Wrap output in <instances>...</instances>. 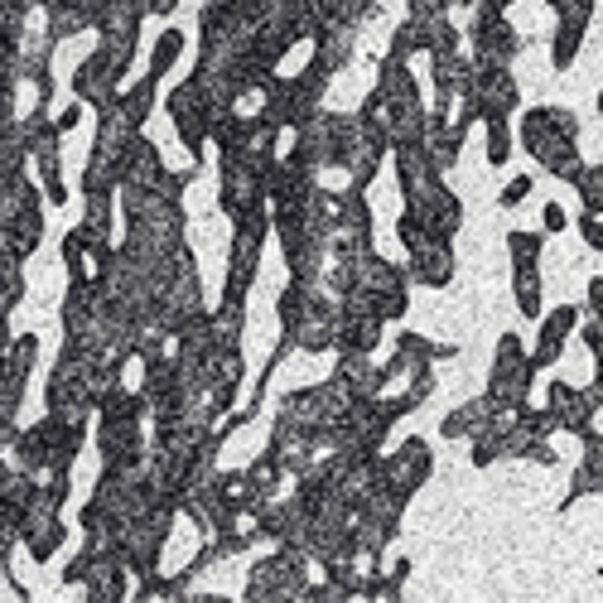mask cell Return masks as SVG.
I'll return each instance as SVG.
<instances>
[{
	"mask_svg": "<svg viewBox=\"0 0 603 603\" xmlns=\"http://www.w3.org/2000/svg\"><path fill=\"white\" fill-rule=\"evenodd\" d=\"M521 145L536 165L555 174V179H575L584 169L579 155V116L570 107H531L521 116Z\"/></svg>",
	"mask_w": 603,
	"mask_h": 603,
	"instance_id": "1",
	"label": "cell"
},
{
	"mask_svg": "<svg viewBox=\"0 0 603 603\" xmlns=\"http://www.w3.org/2000/svg\"><path fill=\"white\" fill-rule=\"evenodd\" d=\"M531 386H536V362L526 353L521 333H502L493 353V372H488V396L507 411H521L531 401Z\"/></svg>",
	"mask_w": 603,
	"mask_h": 603,
	"instance_id": "2",
	"label": "cell"
},
{
	"mask_svg": "<svg viewBox=\"0 0 603 603\" xmlns=\"http://www.w3.org/2000/svg\"><path fill=\"white\" fill-rule=\"evenodd\" d=\"M468 49L473 63H488V68H512V58L521 54V34L507 20V10L493 0H478V10L468 15Z\"/></svg>",
	"mask_w": 603,
	"mask_h": 603,
	"instance_id": "3",
	"label": "cell"
},
{
	"mask_svg": "<svg viewBox=\"0 0 603 603\" xmlns=\"http://www.w3.org/2000/svg\"><path fill=\"white\" fill-rule=\"evenodd\" d=\"M165 111H169V121H174V131H179V145L189 150L193 169H198L203 155H208V136H213V102H208V92L193 78H184L165 97Z\"/></svg>",
	"mask_w": 603,
	"mask_h": 603,
	"instance_id": "4",
	"label": "cell"
},
{
	"mask_svg": "<svg viewBox=\"0 0 603 603\" xmlns=\"http://www.w3.org/2000/svg\"><path fill=\"white\" fill-rule=\"evenodd\" d=\"M406 213H411L430 237H439V242H454V237L464 232V198L449 189L444 179H435V184H425L420 193H411V198H406Z\"/></svg>",
	"mask_w": 603,
	"mask_h": 603,
	"instance_id": "5",
	"label": "cell"
},
{
	"mask_svg": "<svg viewBox=\"0 0 603 603\" xmlns=\"http://www.w3.org/2000/svg\"><path fill=\"white\" fill-rule=\"evenodd\" d=\"M430 473H435V454H430L425 439H406V444H396L391 454L377 459V483H386L391 493H401L406 502L425 488Z\"/></svg>",
	"mask_w": 603,
	"mask_h": 603,
	"instance_id": "6",
	"label": "cell"
},
{
	"mask_svg": "<svg viewBox=\"0 0 603 603\" xmlns=\"http://www.w3.org/2000/svg\"><path fill=\"white\" fill-rule=\"evenodd\" d=\"M468 97L478 107V121H502L521 107V87L512 78V68H488V63H473V83Z\"/></svg>",
	"mask_w": 603,
	"mask_h": 603,
	"instance_id": "7",
	"label": "cell"
},
{
	"mask_svg": "<svg viewBox=\"0 0 603 603\" xmlns=\"http://www.w3.org/2000/svg\"><path fill=\"white\" fill-rule=\"evenodd\" d=\"M111 261H116V247L111 242H97L87 227H73L63 237V266L73 275V285H107Z\"/></svg>",
	"mask_w": 603,
	"mask_h": 603,
	"instance_id": "8",
	"label": "cell"
},
{
	"mask_svg": "<svg viewBox=\"0 0 603 603\" xmlns=\"http://www.w3.org/2000/svg\"><path fill=\"white\" fill-rule=\"evenodd\" d=\"M594 5L599 0H560L555 5V39H550V63L560 73L575 68L579 49H584V34H589V20H594Z\"/></svg>",
	"mask_w": 603,
	"mask_h": 603,
	"instance_id": "9",
	"label": "cell"
},
{
	"mask_svg": "<svg viewBox=\"0 0 603 603\" xmlns=\"http://www.w3.org/2000/svg\"><path fill=\"white\" fill-rule=\"evenodd\" d=\"M584 319L579 314V304H555V309H546L536 324H541V333H536V348H531V362H536V372H546V367H555L560 357H565V343L575 338V324Z\"/></svg>",
	"mask_w": 603,
	"mask_h": 603,
	"instance_id": "10",
	"label": "cell"
},
{
	"mask_svg": "<svg viewBox=\"0 0 603 603\" xmlns=\"http://www.w3.org/2000/svg\"><path fill=\"white\" fill-rule=\"evenodd\" d=\"M411 261H406V275H411V285H425V290H444L454 271H459V256H454V242H439L430 237L425 247L406 251Z\"/></svg>",
	"mask_w": 603,
	"mask_h": 603,
	"instance_id": "11",
	"label": "cell"
},
{
	"mask_svg": "<svg viewBox=\"0 0 603 603\" xmlns=\"http://www.w3.org/2000/svg\"><path fill=\"white\" fill-rule=\"evenodd\" d=\"M493 411H497V401L483 391V396L464 401L459 411L444 415V420H439V435H444V439H473V435H483V430H493Z\"/></svg>",
	"mask_w": 603,
	"mask_h": 603,
	"instance_id": "12",
	"label": "cell"
},
{
	"mask_svg": "<svg viewBox=\"0 0 603 603\" xmlns=\"http://www.w3.org/2000/svg\"><path fill=\"white\" fill-rule=\"evenodd\" d=\"M155 92H160V78H150V73H145L140 83L116 92V107L126 111V121H131L136 131H145V121H150V111H155Z\"/></svg>",
	"mask_w": 603,
	"mask_h": 603,
	"instance_id": "13",
	"label": "cell"
},
{
	"mask_svg": "<svg viewBox=\"0 0 603 603\" xmlns=\"http://www.w3.org/2000/svg\"><path fill=\"white\" fill-rule=\"evenodd\" d=\"M97 242H111L116 237V193H83V222Z\"/></svg>",
	"mask_w": 603,
	"mask_h": 603,
	"instance_id": "14",
	"label": "cell"
},
{
	"mask_svg": "<svg viewBox=\"0 0 603 603\" xmlns=\"http://www.w3.org/2000/svg\"><path fill=\"white\" fill-rule=\"evenodd\" d=\"M541 295H546L541 266H517L512 271V300H517L521 319H541Z\"/></svg>",
	"mask_w": 603,
	"mask_h": 603,
	"instance_id": "15",
	"label": "cell"
},
{
	"mask_svg": "<svg viewBox=\"0 0 603 603\" xmlns=\"http://www.w3.org/2000/svg\"><path fill=\"white\" fill-rule=\"evenodd\" d=\"M184 44H189V34H184V29H174V25L160 29V39H155V49H150V63H145V73L165 83V73L179 63V58H184Z\"/></svg>",
	"mask_w": 603,
	"mask_h": 603,
	"instance_id": "16",
	"label": "cell"
},
{
	"mask_svg": "<svg viewBox=\"0 0 603 603\" xmlns=\"http://www.w3.org/2000/svg\"><path fill=\"white\" fill-rule=\"evenodd\" d=\"M396 348L401 353H411L415 362H449V357H459L454 343H435V338H425V333H396Z\"/></svg>",
	"mask_w": 603,
	"mask_h": 603,
	"instance_id": "17",
	"label": "cell"
},
{
	"mask_svg": "<svg viewBox=\"0 0 603 603\" xmlns=\"http://www.w3.org/2000/svg\"><path fill=\"white\" fill-rule=\"evenodd\" d=\"M541 251H546V232H507V256H512V271L517 266H541Z\"/></svg>",
	"mask_w": 603,
	"mask_h": 603,
	"instance_id": "18",
	"label": "cell"
},
{
	"mask_svg": "<svg viewBox=\"0 0 603 603\" xmlns=\"http://www.w3.org/2000/svg\"><path fill=\"white\" fill-rule=\"evenodd\" d=\"M570 184L579 189V208L594 213V218H603V165H584Z\"/></svg>",
	"mask_w": 603,
	"mask_h": 603,
	"instance_id": "19",
	"label": "cell"
},
{
	"mask_svg": "<svg viewBox=\"0 0 603 603\" xmlns=\"http://www.w3.org/2000/svg\"><path fill=\"white\" fill-rule=\"evenodd\" d=\"M483 131H488V165L502 169L512 160V126H507V116L502 121H483Z\"/></svg>",
	"mask_w": 603,
	"mask_h": 603,
	"instance_id": "20",
	"label": "cell"
},
{
	"mask_svg": "<svg viewBox=\"0 0 603 603\" xmlns=\"http://www.w3.org/2000/svg\"><path fill=\"white\" fill-rule=\"evenodd\" d=\"M531 189H536V179H531V174L507 179V184H502V193H497V208H521V203L531 198Z\"/></svg>",
	"mask_w": 603,
	"mask_h": 603,
	"instance_id": "21",
	"label": "cell"
},
{
	"mask_svg": "<svg viewBox=\"0 0 603 603\" xmlns=\"http://www.w3.org/2000/svg\"><path fill=\"white\" fill-rule=\"evenodd\" d=\"M570 401H575V386H570V382H550L541 406H546V411H555V420H560V415L570 411Z\"/></svg>",
	"mask_w": 603,
	"mask_h": 603,
	"instance_id": "22",
	"label": "cell"
},
{
	"mask_svg": "<svg viewBox=\"0 0 603 603\" xmlns=\"http://www.w3.org/2000/svg\"><path fill=\"white\" fill-rule=\"evenodd\" d=\"M565 227H570V213H565L560 203H541V232H546V237H560Z\"/></svg>",
	"mask_w": 603,
	"mask_h": 603,
	"instance_id": "23",
	"label": "cell"
},
{
	"mask_svg": "<svg viewBox=\"0 0 603 603\" xmlns=\"http://www.w3.org/2000/svg\"><path fill=\"white\" fill-rule=\"evenodd\" d=\"M579 237H584V247H589V251H603V218L579 213Z\"/></svg>",
	"mask_w": 603,
	"mask_h": 603,
	"instance_id": "24",
	"label": "cell"
},
{
	"mask_svg": "<svg viewBox=\"0 0 603 603\" xmlns=\"http://www.w3.org/2000/svg\"><path fill=\"white\" fill-rule=\"evenodd\" d=\"M584 309H589L594 324H603V275H594V280L584 285Z\"/></svg>",
	"mask_w": 603,
	"mask_h": 603,
	"instance_id": "25",
	"label": "cell"
},
{
	"mask_svg": "<svg viewBox=\"0 0 603 603\" xmlns=\"http://www.w3.org/2000/svg\"><path fill=\"white\" fill-rule=\"evenodd\" d=\"M575 333H579V343H584L589 353H599L603 348V324H594V319H579Z\"/></svg>",
	"mask_w": 603,
	"mask_h": 603,
	"instance_id": "26",
	"label": "cell"
},
{
	"mask_svg": "<svg viewBox=\"0 0 603 603\" xmlns=\"http://www.w3.org/2000/svg\"><path fill=\"white\" fill-rule=\"evenodd\" d=\"M78 121H83V102H78V97H73V102H68V107H63V111H58V116H54L58 136H68V131H73V126H78Z\"/></svg>",
	"mask_w": 603,
	"mask_h": 603,
	"instance_id": "27",
	"label": "cell"
},
{
	"mask_svg": "<svg viewBox=\"0 0 603 603\" xmlns=\"http://www.w3.org/2000/svg\"><path fill=\"white\" fill-rule=\"evenodd\" d=\"M599 116H603V87H599Z\"/></svg>",
	"mask_w": 603,
	"mask_h": 603,
	"instance_id": "28",
	"label": "cell"
},
{
	"mask_svg": "<svg viewBox=\"0 0 603 603\" xmlns=\"http://www.w3.org/2000/svg\"><path fill=\"white\" fill-rule=\"evenodd\" d=\"M546 5H550V10H555V5H560V0H546Z\"/></svg>",
	"mask_w": 603,
	"mask_h": 603,
	"instance_id": "29",
	"label": "cell"
}]
</instances>
